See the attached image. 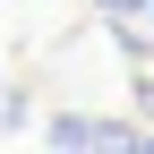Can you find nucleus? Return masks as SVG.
<instances>
[{"instance_id":"obj_1","label":"nucleus","mask_w":154,"mask_h":154,"mask_svg":"<svg viewBox=\"0 0 154 154\" xmlns=\"http://www.w3.org/2000/svg\"><path fill=\"white\" fill-rule=\"evenodd\" d=\"M43 137H51V146H146V128H128V120H94V111H51Z\"/></svg>"},{"instance_id":"obj_2","label":"nucleus","mask_w":154,"mask_h":154,"mask_svg":"<svg viewBox=\"0 0 154 154\" xmlns=\"http://www.w3.org/2000/svg\"><path fill=\"white\" fill-rule=\"evenodd\" d=\"M94 9H103V17H111V26H120V17H137V9H146V0H94Z\"/></svg>"},{"instance_id":"obj_3","label":"nucleus","mask_w":154,"mask_h":154,"mask_svg":"<svg viewBox=\"0 0 154 154\" xmlns=\"http://www.w3.org/2000/svg\"><path fill=\"white\" fill-rule=\"evenodd\" d=\"M146 111H154V77H146Z\"/></svg>"},{"instance_id":"obj_4","label":"nucleus","mask_w":154,"mask_h":154,"mask_svg":"<svg viewBox=\"0 0 154 154\" xmlns=\"http://www.w3.org/2000/svg\"><path fill=\"white\" fill-rule=\"evenodd\" d=\"M146 34H154V0H146Z\"/></svg>"}]
</instances>
